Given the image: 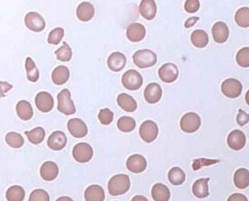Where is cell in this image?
Segmentation results:
<instances>
[{"instance_id":"6da1fadb","label":"cell","mask_w":249,"mask_h":201,"mask_svg":"<svg viewBox=\"0 0 249 201\" xmlns=\"http://www.w3.org/2000/svg\"><path fill=\"white\" fill-rule=\"evenodd\" d=\"M130 188L129 177L125 174H118L111 178L108 184V190L111 196H121Z\"/></svg>"},{"instance_id":"7a4b0ae2","label":"cell","mask_w":249,"mask_h":201,"mask_svg":"<svg viewBox=\"0 0 249 201\" xmlns=\"http://www.w3.org/2000/svg\"><path fill=\"white\" fill-rule=\"evenodd\" d=\"M157 61V57L155 52L149 49L138 50L133 55L134 64L140 69H146L156 65Z\"/></svg>"},{"instance_id":"3957f363","label":"cell","mask_w":249,"mask_h":201,"mask_svg":"<svg viewBox=\"0 0 249 201\" xmlns=\"http://www.w3.org/2000/svg\"><path fill=\"white\" fill-rule=\"evenodd\" d=\"M57 100H58L57 109L59 112L67 116L73 115L76 113V107L74 105L73 100L71 99V94L69 89L67 88L62 89L57 95Z\"/></svg>"},{"instance_id":"277c9868","label":"cell","mask_w":249,"mask_h":201,"mask_svg":"<svg viewBox=\"0 0 249 201\" xmlns=\"http://www.w3.org/2000/svg\"><path fill=\"white\" fill-rule=\"evenodd\" d=\"M202 120L200 116L194 112L187 113L182 117L180 120V128L187 134H193L200 129Z\"/></svg>"},{"instance_id":"5b68a950","label":"cell","mask_w":249,"mask_h":201,"mask_svg":"<svg viewBox=\"0 0 249 201\" xmlns=\"http://www.w3.org/2000/svg\"><path fill=\"white\" fill-rule=\"evenodd\" d=\"M72 155L76 162L84 164V163H88L91 159L93 158L94 151L89 144L82 142V143L76 144L74 146L72 150Z\"/></svg>"},{"instance_id":"8992f818","label":"cell","mask_w":249,"mask_h":201,"mask_svg":"<svg viewBox=\"0 0 249 201\" xmlns=\"http://www.w3.org/2000/svg\"><path fill=\"white\" fill-rule=\"evenodd\" d=\"M122 84L124 88L135 91L140 88L143 84V78L140 72L135 70H128L122 76Z\"/></svg>"},{"instance_id":"52a82bcc","label":"cell","mask_w":249,"mask_h":201,"mask_svg":"<svg viewBox=\"0 0 249 201\" xmlns=\"http://www.w3.org/2000/svg\"><path fill=\"white\" fill-rule=\"evenodd\" d=\"M158 126L153 120H145L141 123L139 134L140 138L146 143H152L155 141L158 135Z\"/></svg>"},{"instance_id":"ba28073f","label":"cell","mask_w":249,"mask_h":201,"mask_svg":"<svg viewBox=\"0 0 249 201\" xmlns=\"http://www.w3.org/2000/svg\"><path fill=\"white\" fill-rule=\"evenodd\" d=\"M221 91L227 98L235 99L242 94L243 85L235 78H228L222 83Z\"/></svg>"},{"instance_id":"9c48e42d","label":"cell","mask_w":249,"mask_h":201,"mask_svg":"<svg viewBox=\"0 0 249 201\" xmlns=\"http://www.w3.org/2000/svg\"><path fill=\"white\" fill-rule=\"evenodd\" d=\"M178 68L173 63H166L162 65L158 70V76L160 80L167 84L176 81V79L178 78Z\"/></svg>"},{"instance_id":"30bf717a","label":"cell","mask_w":249,"mask_h":201,"mask_svg":"<svg viewBox=\"0 0 249 201\" xmlns=\"http://www.w3.org/2000/svg\"><path fill=\"white\" fill-rule=\"evenodd\" d=\"M35 103L37 108L43 113H48L53 110L55 105V100L53 96L46 91H41L37 94L35 98Z\"/></svg>"},{"instance_id":"8fae6325","label":"cell","mask_w":249,"mask_h":201,"mask_svg":"<svg viewBox=\"0 0 249 201\" xmlns=\"http://www.w3.org/2000/svg\"><path fill=\"white\" fill-rule=\"evenodd\" d=\"M25 24L33 32H42L45 29V21L42 15L35 12H30L25 17Z\"/></svg>"},{"instance_id":"7c38bea8","label":"cell","mask_w":249,"mask_h":201,"mask_svg":"<svg viewBox=\"0 0 249 201\" xmlns=\"http://www.w3.org/2000/svg\"><path fill=\"white\" fill-rule=\"evenodd\" d=\"M228 146L233 151H241L247 143L246 134L240 130H233L230 133L227 138Z\"/></svg>"},{"instance_id":"4fadbf2b","label":"cell","mask_w":249,"mask_h":201,"mask_svg":"<svg viewBox=\"0 0 249 201\" xmlns=\"http://www.w3.org/2000/svg\"><path fill=\"white\" fill-rule=\"evenodd\" d=\"M147 168V161L140 154L130 155L126 160V168L130 172L139 174L143 172Z\"/></svg>"},{"instance_id":"5bb4252c","label":"cell","mask_w":249,"mask_h":201,"mask_svg":"<svg viewBox=\"0 0 249 201\" xmlns=\"http://www.w3.org/2000/svg\"><path fill=\"white\" fill-rule=\"evenodd\" d=\"M68 130L75 138H83L87 135L88 128L85 122L80 118H71L68 121Z\"/></svg>"},{"instance_id":"9a60e30c","label":"cell","mask_w":249,"mask_h":201,"mask_svg":"<svg viewBox=\"0 0 249 201\" xmlns=\"http://www.w3.org/2000/svg\"><path fill=\"white\" fill-rule=\"evenodd\" d=\"M68 143V138L65 133H63L62 131H56L54 133H52V134L49 136L47 145L48 147L53 150V151H61L63 150L66 145Z\"/></svg>"},{"instance_id":"2e32d148","label":"cell","mask_w":249,"mask_h":201,"mask_svg":"<svg viewBox=\"0 0 249 201\" xmlns=\"http://www.w3.org/2000/svg\"><path fill=\"white\" fill-rule=\"evenodd\" d=\"M146 35V29L144 26L139 23H133L126 29V38L132 43L141 42Z\"/></svg>"},{"instance_id":"e0dca14e","label":"cell","mask_w":249,"mask_h":201,"mask_svg":"<svg viewBox=\"0 0 249 201\" xmlns=\"http://www.w3.org/2000/svg\"><path fill=\"white\" fill-rule=\"evenodd\" d=\"M212 35L214 41L218 43H226L229 39L230 30L226 23L224 22H217L212 28Z\"/></svg>"},{"instance_id":"ac0fdd59","label":"cell","mask_w":249,"mask_h":201,"mask_svg":"<svg viewBox=\"0 0 249 201\" xmlns=\"http://www.w3.org/2000/svg\"><path fill=\"white\" fill-rule=\"evenodd\" d=\"M143 96L148 103H150V104L156 103L160 100L162 97V88L156 83H151L145 87Z\"/></svg>"},{"instance_id":"d6986e66","label":"cell","mask_w":249,"mask_h":201,"mask_svg":"<svg viewBox=\"0 0 249 201\" xmlns=\"http://www.w3.org/2000/svg\"><path fill=\"white\" fill-rule=\"evenodd\" d=\"M139 11L144 19L151 21L156 15V3L155 0H141L140 3Z\"/></svg>"},{"instance_id":"ffe728a7","label":"cell","mask_w":249,"mask_h":201,"mask_svg":"<svg viewBox=\"0 0 249 201\" xmlns=\"http://www.w3.org/2000/svg\"><path fill=\"white\" fill-rule=\"evenodd\" d=\"M40 173L44 181L52 182L57 178V176L59 174V168L55 162L48 161V162H45L44 164H42Z\"/></svg>"},{"instance_id":"44dd1931","label":"cell","mask_w":249,"mask_h":201,"mask_svg":"<svg viewBox=\"0 0 249 201\" xmlns=\"http://www.w3.org/2000/svg\"><path fill=\"white\" fill-rule=\"evenodd\" d=\"M108 67L112 72H120L122 71L126 64V58L123 53L114 52L111 53L108 58Z\"/></svg>"},{"instance_id":"7402d4cb","label":"cell","mask_w":249,"mask_h":201,"mask_svg":"<svg viewBox=\"0 0 249 201\" xmlns=\"http://www.w3.org/2000/svg\"><path fill=\"white\" fill-rule=\"evenodd\" d=\"M76 15L80 21L88 22L95 16V8L89 2H83L78 6Z\"/></svg>"},{"instance_id":"603a6c76","label":"cell","mask_w":249,"mask_h":201,"mask_svg":"<svg viewBox=\"0 0 249 201\" xmlns=\"http://www.w3.org/2000/svg\"><path fill=\"white\" fill-rule=\"evenodd\" d=\"M117 103L120 108H122L125 112H129V113L136 111L138 107L137 101L135 99L126 93H121L118 95Z\"/></svg>"},{"instance_id":"cb8c5ba5","label":"cell","mask_w":249,"mask_h":201,"mask_svg":"<svg viewBox=\"0 0 249 201\" xmlns=\"http://www.w3.org/2000/svg\"><path fill=\"white\" fill-rule=\"evenodd\" d=\"M85 201H104L105 192L100 185L93 184L86 188L84 192Z\"/></svg>"},{"instance_id":"d4e9b609","label":"cell","mask_w":249,"mask_h":201,"mask_svg":"<svg viewBox=\"0 0 249 201\" xmlns=\"http://www.w3.org/2000/svg\"><path fill=\"white\" fill-rule=\"evenodd\" d=\"M210 181V178H203L197 180L193 184L192 192L194 196L198 199H205L209 196V186L208 183Z\"/></svg>"},{"instance_id":"484cf974","label":"cell","mask_w":249,"mask_h":201,"mask_svg":"<svg viewBox=\"0 0 249 201\" xmlns=\"http://www.w3.org/2000/svg\"><path fill=\"white\" fill-rule=\"evenodd\" d=\"M69 70L66 66H58L52 72V80L57 86L66 84L69 79Z\"/></svg>"},{"instance_id":"4316f807","label":"cell","mask_w":249,"mask_h":201,"mask_svg":"<svg viewBox=\"0 0 249 201\" xmlns=\"http://www.w3.org/2000/svg\"><path fill=\"white\" fill-rule=\"evenodd\" d=\"M151 195L155 201H169L171 199L170 189L163 184H156L152 187Z\"/></svg>"},{"instance_id":"83f0119b","label":"cell","mask_w":249,"mask_h":201,"mask_svg":"<svg viewBox=\"0 0 249 201\" xmlns=\"http://www.w3.org/2000/svg\"><path fill=\"white\" fill-rule=\"evenodd\" d=\"M16 112L22 120H29L34 115L32 105L28 100H20L16 104Z\"/></svg>"},{"instance_id":"f1b7e54d","label":"cell","mask_w":249,"mask_h":201,"mask_svg":"<svg viewBox=\"0 0 249 201\" xmlns=\"http://www.w3.org/2000/svg\"><path fill=\"white\" fill-rule=\"evenodd\" d=\"M191 43L197 48H204L209 43V36L207 32L202 29L194 30L190 36Z\"/></svg>"},{"instance_id":"f546056e","label":"cell","mask_w":249,"mask_h":201,"mask_svg":"<svg viewBox=\"0 0 249 201\" xmlns=\"http://www.w3.org/2000/svg\"><path fill=\"white\" fill-rule=\"evenodd\" d=\"M233 183L238 189H246L249 186V170L247 168H239L233 176Z\"/></svg>"},{"instance_id":"4dcf8cb0","label":"cell","mask_w":249,"mask_h":201,"mask_svg":"<svg viewBox=\"0 0 249 201\" xmlns=\"http://www.w3.org/2000/svg\"><path fill=\"white\" fill-rule=\"evenodd\" d=\"M168 179L172 185L178 186L185 183L186 173L184 172V170L180 168L175 167V168H172L168 173Z\"/></svg>"},{"instance_id":"1f68e13d","label":"cell","mask_w":249,"mask_h":201,"mask_svg":"<svg viewBox=\"0 0 249 201\" xmlns=\"http://www.w3.org/2000/svg\"><path fill=\"white\" fill-rule=\"evenodd\" d=\"M26 197V192L23 187L19 185L11 186L6 193V199L8 201H23Z\"/></svg>"},{"instance_id":"d6a6232c","label":"cell","mask_w":249,"mask_h":201,"mask_svg":"<svg viewBox=\"0 0 249 201\" xmlns=\"http://www.w3.org/2000/svg\"><path fill=\"white\" fill-rule=\"evenodd\" d=\"M117 127L123 133H130L136 128V121L133 117L123 116L117 121Z\"/></svg>"},{"instance_id":"836d02e7","label":"cell","mask_w":249,"mask_h":201,"mask_svg":"<svg viewBox=\"0 0 249 201\" xmlns=\"http://www.w3.org/2000/svg\"><path fill=\"white\" fill-rule=\"evenodd\" d=\"M26 135L30 143L39 145L42 143L45 138V131L42 127H37L31 131H27Z\"/></svg>"},{"instance_id":"e575fe53","label":"cell","mask_w":249,"mask_h":201,"mask_svg":"<svg viewBox=\"0 0 249 201\" xmlns=\"http://www.w3.org/2000/svg\"><path fill=\"white\" fill-rule=\"evenodd\" d=\"M234 19H235L236 24L239 27L243 29L249 28V8L248 7L240 8L236 12Z\"/></svg>"},{"instance_id":"d590c367","label":"cell","mask_w":249,"mask_h":201,"mask_svg":"<svg viewBox=\"0 0 249 201\" xmlns=\"http://www.w3.org/2000/svg\"><path fill=\"white\" fill-rule=\"evenodd\" d=\"M26 70H27V77L30 82H37L40 78V72L31 58H27L26 60Z\"/></svg>"},{"instance_id":"8d00e7d4","label":"cell","mask_w":249,"mask_h":201,"mask_svg":"<svg viewBox=\"0 0 249 201\" xmlns=\"http://www.w3.org/2000/svg\"><path fill=\"white\" fill-rule=\"evenodd\" d=\"M5 140H6V143L14 149H20L25 144V140H24L23 136L20 134L15 133V132L8 133L6 134Z\"/></svg>"},{"instance_id":"74e56055","label":"cell","mask_w":249,"mask_h":201,"mask_svg":"<svg viewBox=\"0 0 249 201\" xmlns=\"http://www.w3.org/2000/svg\"><path fill=\"white\" fill-rule=\"evenodd\" d=\"M57 59L63 62H69L72 58V50L67 43H63V45L56 51Z\"/></svg>"},{"instance_id":"f35d334b","label":"cell","mask_w":249,"mask_h":201,"mask_svg":"<svg viewBox=\"0 0 249 201\" xmlns=\"http://www.w3.org/2000/svg\"><path fill=\"white\" fill-rule=\"evenodd\" d=\"M236 62L242 68H249V47H244L238 51Z\"/></svg>"},{"instance_id":"ab89813d","label":"cell","mask_w":249,"mask_h":201,"mask_svg":"<svg viewBox=\"0 0 249 201\" xmlns=\"http://www.w3.org/2000/svg\"><path fill=\"white\" fill-rule=\"evenodd\" d=\"M65 31L62 28H56V29L52 30L49 33L48 36V43L52 45H57L58 43H60L64 37Z\"/></svg>"},{"instance_id":"60d3db41","label":"cell","mask_w":249,"mask_h":201,"mask_svg":"<svg viewBox=\"0 0 249 201\" xmlns=\"http://www.w3.org/2000/svg\"><path fill=\"white\" fill-rule=\"evenodd\" d=\"M113 113L109 108H103L98 113V119L101 124L103 125H109L113 120Z\"/></svg>"},{"instance_id":"b9f144b4","label":"cell","mask_w":249,"mask_h":201,"mask_svg":"<svg viewBox=\"0 0 249 201\" xmlns=\"http://www.w3.org/2000/svg\"><path fill=\"white\" fill-rule=\"evenodd\" d=\"M28 201H50V196L43 189H36L30 194Z\"/></svg>"},{"instance_id":"7bdbcfd3","label":"cell","mask_w":249,"mask_h":201,"mask_svg":"<svg viewBox=\"0 0 249 201\" xmlns=\"http://www.w3.org/2000/svg\"><path fill=\"white\" fill-rule=\"evenodd\" d=\"M218 163H220V161L218 160V159H196V160L193 161L192 168H193L195 171H197L200 168H202L203 166L207 167V166L216 165V164H218Z\"/></svg>"},{"instance_id":"ee69618b","label":"cell","mask_w":249,"mask_h":201,"mask_svg":"<svg viewBox=\"0 0 249 201\" xmlns=\"http://www.w3.org/2000/svg\"><path fill=\"white\" fill-rule=\"evenodd\" d=\"M201 3L199 0H187L185 3V10L188 14H195L200 10Z\"/></svg>"},{"instance_id":"f6af8a7d","label":"cell","mask_w":249,"mask_h":201,"mask_svg":"<svg viewBox=\"0 0 249 201\" xmlns=\"http://www.w3.org/2000/svg\"><path fill=\"white\" fill-rule=\"evenodd\" d=\"M236 120L239 126H245L249 122V114L242 109H239Z\"/></svg>"},{"instance_id":"bcb514c9","label":"cell","mask_w":249,"mask_h":201,"mask_svg":"<svg viewBox=\"0 0 249 201\" xmlns=\"http://www.w3.org/2000/svg\"><path fill=\"white\" fill-rule=\"evenodd\" d=\"M227 201H249V200L245 195L235 193V194H233L232 196H230V198Z\"/></svg>"},{"instance_id":"7dc6e473","label":"cell","mask_w":249,"mask_h":201,"mask_svg":"<svg viewBox=\"0 0 249 201\" xmlns=\"http://www.w3.org/2000/svg\"><path fill=\"white\" fill-rule=\"evenodd\" d=\"M199 20H200V18H199V17H196V16L188 18V19L185 22V28H186V29H190V28H192L193 26L196 25V23H197Z\"/></svg>"},{"instance_id":"c3c4849f","label":"cell","mask_w":249,"mask_h":201,"mask_svg":"<svg viewBox=\"0 0 249 201\" xmlns=\"http://www.w3.org/2000/svg\"><path fill=\"white\" fill-rule=\"evenodd\" d=\"M131 201H149L145 197H143V196H136V197H134Z\"/></svg>"},{"instance_id":"681fc988","label":"cell","mask_w":249,"mask_h":201,"mask_svg":"<svg viewBox=\"0 0 249 201\" xmlns=\"http://www.w3.org/2000/svg\"><path fill=\"white\" fill-rule=\"evenodd\" d=\"M56 201H74L72 199H70L69 197H60L59 199H57Z\"/></svg>"},{"instance_id":"f907efd6","label":"cell","mask_w":249,"mask_h":201,"mask_svg":"<svg viewBox=\"0 0 249 201\" xmlns=\"http://www.w3.org/2000/svg\"><path fill=\"white\" fill-rule=\"evenodd\" d=\"M246 101H247V103L249 105V90H248V92H247V94H246Z\"/></svg>"}]
</instances>
